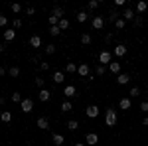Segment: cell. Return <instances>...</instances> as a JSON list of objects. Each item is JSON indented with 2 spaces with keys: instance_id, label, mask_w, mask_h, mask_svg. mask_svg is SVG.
<instances>
[{
  "instance_id": "6da1fadb",
  "label": "cell",
  "mask_w": 148,
  "mask_h": 146,
  "mask_svg": "<svg viewBox=\"0 0 148 146\" xmlns=\"http://www.w3.org/2000/svg\"><path fill=\"white\" fill-rule=\"evenodd\" d=\"M116 111H114L113 107H109L107 109V112H105V123H107V126H114L116 124Z\"/></svg>"
},
{
  "instance_id": "7a4b0ae2",
  "label": "cell",
  "mask_w": 148,
  "mask_h": 146,
  "mask_svg": "<svg viewBox=\"0 0 148 146\" xmlns=\"http://www.w3.org/2000/svg\"><path fill=\"white\" fill-rule=\"evenodd\" d=\"M99 112H101V109H99L97 105H89V107L85 109V114H87L89 119H97V117H99Z\"/></svg>"
},
{
  "instance_id": "3957f363",
  "label": "cell",
  "mask_w": 148,
  "mask_h": 146,
  "mask_svg": "<svg viewBox=\"0 0 148 146\" xmlns=\"http://www.w3.org/2000/svg\"><path fill=\"white\" fill-rule=\"evenodd\" d=\"M113 56L114 57H125L126 56V45L125 44H116L113 47Z\"/></svg>"
},
{
  "instance_id": "277c9868",
  "label": "cell",
  "mask_w": 148,
  "mask_h": 146,
  "mask_svg": "<svg viewBox=\"0 0 148 146\" xmlns=\"http://www.w3.org/2000/svg\"><path fill=\"white\" fill-rule=\"evenodd\" d=\"M77 73H79L81 77L89 79V75H91V67H89L87 63H79V65H77Z\"/></svg>"
},
{
  "instance_id": "5b68a950",
  "label": "cell",
  "mask_w": 148,
  "mask_h": 146,
  "mask_svg": "<svg viewBox=\"0 0 148 146\" xmlns=\"http://www.w3.org/2000/svg\"><path fill=\"white\" fill-rule=\"evenodd\" d=\"M121 18H123L125 22H132V20L136 18V14L132 12V8H125V10H123V14H121Z\"/></svg>"
},
{
  "instance_id": "8992f818",
  "label": "cell",
  "mask_w": 148,
  "mask_h": 146,
  "mask_svg": "<svg viewBox=\"0 0 148 146\" xmlns=\"http://www.w3.org/2000/svg\"><path fill=\"white\" fill-rule=\"evenodd\" d=\"M111 59H113V53L111 51H107V49H103L101 56H99V63L105 65V63H111Z\"/></svg>"
},
{
  "instance_id": "52a82bcc",
  "label": "cell",
  "mask_w": 148,
  "mask_h": 146,
  "mask_svg": "<svg viewBox=\"0 0 148 146\" xmlns=\"http://www.w3.org/2000/svg\"><path fill=\"white\" fill-rule=\"evenodd\" d=\"M85 144H87V146L99 144V134H95V132H89V134L85 136Z\"/></svg>"
},
{
  "instance_id": "ba28073f",
  "label": "cell",
  "mask_w": 148,
  "mask_h": 146,
  "mask_svg": "<svg viewBox=\"0 0 148 146\" xmlns=\"http://www.w3.org/2000/svg\"><path fill=\"white\" fill-rule=\"evenodd\" d=\"M22 112H32L34 111V101L32 99H22Z\"/></svg>"
},
{
  "instance_id": "9c48e42d",
  "label": "cell",
  "mask_w": 148,
  "mask_h": 146,
  "mask_svg": "<svg viewBox=\"0 0 148 146\" xmlns=\"http://www.w3.org/2000/svg\"><path fill=\"white\" fill-rule=\"evenodd\" d=\"M75 93H77V89H75V85H65V87H63V95H65L67 99H71V97H75Z\"/></svg>"
},
{
  "instance_id": "30bf717a",
  "label": "cell",
  "mask_w": 148,
  "mask_h": 146,
  "mask_svg": "<svg viewBox=\"0 0 148 146\" xmlns=\"http://www.w3.org/2000/svg\"><path fill=\"white\" fill-rule=\"evenodd\" d=\"M91 24H93L95 30H103V26H105V18H103V16H95Z\"/></svg>"
},
{
  "instance_id": "8fae6325",
  "label": "cell",
  "mask_w": 148,
  "mask_h": 146,
  "mask_svg": "<svg viewBox=\"0 0 148 146\" xmlns=\"http://www.w3.org/2000/svg\"><path fill=\"white\" fill-rule=\"evenodd\" d=\"M36 124H38V128H42V130L49 128V121H47V117H40V119L36 121Z\"/></svg>"
},
{
  "instance_id": "7c38bea8",
  "label": "cell",
  "mask_w": 148,
  "mask_h": 146,
  "mask_svg": "<svg viewBox=\"0 0 148 146\" xmlns=\"http://www.w3.org/2000/svg\"><path fill=\"white\" fill-rule=\"evenodd\" d=\"M38 99L46 103V101H49V99H51V93H49L47 89H40V93H38Z\"/></svg>"
},
{
  "instance_id": "4fadbf2b",
  "label": "cell",
  "mask_w": 148,
  "mask_h": 146,
  "mask_svg": "<svg viewBox=\"0 0 148 146\" xmlns=\"http://www.w3.org/2000/svg\"><path fill=\"white\" fill-rule=\"evenodd\" d=\"M128 81H130V75H128V73H119V75H116V83H119V85H126Z\"/></svg>"
},
{
  "instance_id": "5bb4252c",
  "label": "cell",
  "mask_w": 148,
  "mask_h": 146,
  "mask_svg": "<svg viewBox=\"0 0 148 146\" xmlns=\"http://www.w3.org/2000/svg\"><path fill=\"white\" fill-rule=\"evenodd\" d=\"M0 121H2V123H4V124H8V123H10V121H12V112H10V111H6V109H4V111L0 112Z\"/></svg>"
},
{
  "instance_id": "9a60e30c",
  "label": "cell",
  "mask_w": 148,
  "mask_h": 146,
  "mask_svg": "<svg viewBox=\"0 0 148 146\" xmlns=\"http://www.w3.org/2000/svg\"><path fill=\"white\" fill-rule=\"evenodd\" d=\"M109 71L114 73V75H119V73H121V63H119V61H111V63H109Z\"/></svg>"
},
{
  "instance_id": "2e32d148",
  "label": "cell",
  "mask_w": 148,
  "mask_h": 146,
  "mask_svg": "<svg viewBox=\"0 0 148 146\" xmlns=\"http://www.w3.org/2000/svg\"><path fill=\"white\" fill-rule=\"evenodd\" d=\"M30 45L36 47V49L42 47V38H40V36H32V38H30Z\"/></svg>"
},
{
  "instance_id": "e0dca14e",
  "label": "cell",
  "mask_w": 148,
  "mask_h": 146,
  "mask_svg": "<svg viewBox=\"0 0 148 146\" xmlns=\"http://www.w3.org/2000/svg\"><path fill=\"white\" fill-rule=\"evenodd\" d=\"M130 105H132V103H130V99H128V97H123V99H121V103H119V107H121L123 111H128V109H130Z\"/></svg>"
},
{
  "instance_id": "ac0fdd59",
  "label": "cell",
  "mask_w": 148,
  "mask_h": 146,
  "mask_svg": "<svg viewBox=\"0 0 148 146\" xmlns=\"http://www.w3.org/2000/svg\"><path fill=\"white\" fill-rule=\"evenodd\" d=\"M14 38H16V30H14V28H8V30L4 32V40H6V42H12Z\"/></svg>"
},
{
  "instance_id": "d6986e66",
  "label": "cell",
  "mask_w": 148,
  "mask_h": 146,
  "mask_svg": "<svg viewBox=\"0 0 148 146\" xmlns=\"http://www.w3.org/2000/svg\"><path fill=\"white\" fill-rule=\"evenodd\" d=\"M56 45L53 44H47V45H44V53H46V56H53V53H56Z\"/></svg>"
},
{
  "instance_id": "ffe728a7",
  "label": "cell",
  "mask_w": 148,
  "mask_h": 146,
  "mask_svg": "<svg viewBox=\"0 0 148 146\" xmlns=\"http://www.w3.org/2000/svg\"><path fill=\"white\" fill-rule=\"evenodd\" d=\"M91 42H93V38H91V34H81V44L83 45H91Z\"/></svg>"
},
{
  "instance_id": "44dd1931",
  "label": "cell",
  "mask_w": 148,
  "mask_h": 146,
  "mask_svg": "<svg viewBox=\"0 0 148 146\" xmlns=\"http://www.w3.org/2000/svg\"><path fill=\"white\" fill-rule=\"evenodd\" d=\"M65 81V75L61 71H53V83H63Z\"/></svg>"
},
{
  "instance_id": "7402d4cb",
  "label": "cell",
  "mask_w": 148,
  "mask_h": 146,
  "mask_svg": "<svg viewBox=\"0 0 148 146\" xmlns=\"http://www.w3.org/2000/svg\"><path fill=\"white\" fill-rule=\"evenodd\" d=\"M51 140H53V144H56V146H61L63 142H65L63 134H53V136H51Z\"/></svg>"
},
{
  "instance_id": "603a6c76",
  "label": "cell",
  "mask_w": 148,
  "mask_h": 146,
  "mask_svg": "<svg viewBox=\"0 0 148 146\" xmlns=\"http://www.w3.org/2000/svg\"><path fill=\"white\" fill-rule=\"evenodd\" d=\"M61 111H63V112H71V111H73L71 101H63V103H61Z\"/></svg>"
},
{
  "instance_id": "cb8c5ba5",
  "label": "cell",
  "mask_w": 148,
  "mask_h": 146,
  "mask_svg": "<svg viewBox=\"0 0 148 146\" xmlns=\"http://www.w3.org/2000/svg\"><path fill=\"white\" fill-rule=\"evenodd\" d=\"M57 26H59V30H61V32H65V30L69 28V20H67V18H61Z\"/></svg>"
},
{
  "instance_id": "d4e9b609",
  "label": "cell",
  "mask_w": 148,
  "mask_h": 146,
  "mask_svg": "<svg viewBox=\"0 0 148 146\" xmlns=\"http://www.w3.org/2000/svg\"><path fill=\"white\" fill-rule=\"evenodd\" d=\"M8 75H10V77H18V75H20V67H18V65H12V67L8 69Z\"/></svg>"
},
{
  "instance_id": "484cf974",
  "label": "cell",
  "mask_w": 148,
  "mask_h": 146,
  "mask_svg": "<svg viewBox=\"0 0 148 146\" xmlns=\"http://www.w3.org/2000/svg\"><path fill=\"white\" fill-rule=\"evenodd\" d=\"M51 16H56V18H59V20H61V18H63V8L56 6V8L51 10Z\"/></svg>"
},
{
  "instance_id": "4316f807",
  "label": "cell",
  "mask_w": 148,
  "mask_h": 146,
  "mask_svg": "<svg viewBox=\"0 0 148 146\" xmlns=\"http://www.w3.org/2000/svg\"><path fill=\"white\" fill-rule=\"evenodd\" d=\"M87 18H89V14H87V12H83V10L77 12V22L83 24V22H87Z\"/></svg>"
},
{
  "instance_id": "83f0119b",
  "label": "cell",
  "mask_w": 148,
  "mask_h": 146,
  "mask_svg": "<svg viewBox=\"0 0 148 146\" xmlns=\"http://www.w3.org/2000/svg\"><path fill=\"white\" fill-rule=\"evenodd\" d=\"M146 10H148V4L144 2V0H142V2H138V4H136V12H140V14H142V12H146Z\"/></svg>"
},
{
  "instance_id": "f1b7e54d",
  "label": "cell",
  "mask_w": 148,
  "mask_h": 146,
  "mask_svg": "<svg viewBox=\"0 0 148 146\" xmlns=\"http://www.w3.org/2000/svg\"><path fill=\"white\" fill-rule=\"evenodd\" d=\"M34 83H36V87H38V89H46V81H44L42 77H36Z\"/></svg>"
},
{
  "instance_id": "f546056e",
  "label": "cell",
  "mask_w": 148,
  "mask_h": 146,
  "mask_svg": "<svg viewBox=\"0 0 148 146\" xmlns=\"http://www.w3.org/2000/svg\"><path fill=\"white\" fill-rule=\"evenodd\" d=\"M114 28H116V30H125V28H126V22L123 20V18H119V20L114 22Z\"/></svg>"
},
{
  "instance_id": "4dcf8cb0",
  "label": "cell",
  "mask_w": 148,
  "mask_h": 146,
  "mask_svg": "<svg viewBox=\"0 0 148 146\" xmlns=\"http://www.w3.org/2000/svg\"><path fill=\"white\" fill-rule=\"evenodd\" d=\"M95 73H97V75H99V77H103V75H105V73H107V69H105V65H101V63H99V65H97V67H95Z\"/></svg>"
},
{
  "instance_id": "1f68e13d",
  "label": "cell",
  "mask_w": 148,
  "mask_h": 146,
  "mask_svg": "<svg viewBox=\"0 0 148 146\" xmlns=\"http://www.w3.org/2000/svg\"><path fill=\"white\" fill-rule=\"evenodd\" d=\"M65 71H67V73H77V65H75V63H67V65H65Z\"/></svg>"
},
{
  "instance_id": "d6a6232c",
  "label": "cell",
  "mask_w": 148,
  "mask_h": 146,
  "mask_svg": "<svg viewBox=\"0 0 148 146\" xmlns=\"http://www.w3.org/2000/svg\"><path fill=\"white\" fill-rule=\"evenodd\" d=\"M87 8H89V10L99 8V0H89V2H87Z\"/></svg>"
},
{
  "instance_id": "836d02e7",
  "label": "cell",
  "mask_w": 148,
  "mask_h": 146,
  "mask_svg": "<svg viewBox=\"0 0 148 146\" xmlns=\"http://www.w3.org/2000/svg\"><path fill=\"white\" fill-rule=\"evenodd\" d=\"M10 99H12L14 103H22V95L16 91V93H12V95H10Z\"/></svg>"
},
{
  "instance_id": "e575fe53",
  "label": "cell",
  "mask_w": 148,
  "mask_h": 146,
  "mask_svg": "<svg viewBox=\"0 0 148 146\" xmlns=\"http://www.w3.org/2000/svg\"><path fill=\"white\" fill-rule=\"evenodd\" d=\"M119 18H121V14H119V12H111V14H109V22H116V20H119Z\"/></svg>"
},
{
  "instance_id": "d590c367",
  "label": "cell",
  "mask_w": 148,
  "mask_h": 146,
  "mask_svg": "<svg viewBox=\"0 0 148 146\" xmlns=\"http://www.w3.org/2000/svg\"><path fill=\"white\" fill-rule=\"evenodd\" d=\"M67 128H69V130H77V128H79V123H77V121H69Z\"/></svg>"
},
{
  "instance_id": "8d00e7d4",
  "label": "cell",
  "mask_w": 148,
  "mask_h": 146,
  "mask_svg": "<svg viewBox=\"0 0 148 146\" xmlns=\"http://www.w3.org/2000/svg\"><path fill=\"white\" fill-rule=\"evenodd\" d=\"M49 34H51V36H59V34H61L59 26H51V28H49Z\"/></svg>"
},
{
  "instance_id": "74e56055",
  "label": "cell",
  "mask_w": 148,
  "mask_h": 146,
  "mask_svg": "<svg viewBox=\"0 0 148 146\" xmlns=\"http://www.w3.org/2000/svg\"><path fill=\"white\" fill-rule=\"evenodd\" d=\"M12 26H14V30L22 28V18H14V22H12Z\"/></svg>"
},
{
  "instance_id": "f35d334b",
  "label": "cell",
  "mask_w": 148,
  "mask_h": 146,
  "mask_svg": "<svg viewBox=\"0 0 148 146\" xmlns=\"http://www.w3.org/2000/svg\"><path fill=\"white\" fill-rule=\"evenodd\" d=\"M10 8H12V12H14V14H20V12H22V4H12Z\"/></svg>"
},
{
  "instance_id": "ab89813d",
  "label": "cell",
  "mask_w": 148,
  "mask_h": 146,
  "mask_svg": "<svg viewBox=\"0 0 148 146\" xmlns=\"http://www.w3.org/2000/svg\"><path fill=\"white\" fill-rule=\"evenodd\" d=\"M49 67H51V65H49L47 61H40V69H42V71H49Z\"/></svg>"
},
{
  "instance_id": "60d3db41",
  "label": "cell",
  "mask_w": 148,
  "mask_h": 146,
  "mask_svg": "<svg viewBox=\"0 0 148 146\" xmlns=\"http://www.w3.org/2000/svg\"><path fill=\"white\" fill-rule=\"evenodd\" d=\"M128 95H130V97H138V95H140V89H138V87H132Z\"/></svg>"
},
{
  "instance_id": "b9f144b4",
  "label": "cell",
  "mask_w": 148,
  "mask_h": 146,
  "mask_svg": "<svg viewBox=\"0 0 148 146\" xmlns=\"http://www.w3.org/2000/svg\"><path fill=\"white\" fill-rule=\"evenodd\" d=\"M140 111H142V112H148V101H142V103H140Z\"/></svg>"
},
{
  "instance_id": "7bdbcfd3",
  "label": "cell",
  "mask_w": 148,
  "mask_h": 146,
  "mask_svg": "<svg viewBox=\"0 0 148 146\" xmlns=\"http://www.w3.org/2000/svg\"><path fill=\"white\" fill-rule=\"evenodd\" d=\"M6 24H8V18L4 14H0V26H6Z\"/></svg>"
},
{
  "instance_id": "ee69618b",
  "label": "cell",
  "mask_w": 148,
  "mask_h": 146,
  "mask_svg": "<svg viewBox=\"0 0 148 146\" xmlns=\"http://www.w3.org/2000/svg\"><path fill=\"white\" fill-rule=\"evenodd\" d=\"M34 6H28V8H26V14H30V16H34Z\"/></svg>"
},
{
  "instance_id": "f6af8a7d",
  "label": "cell",
  "mask_w": 148,
  "mask_h": 146,
  "mask_svg": "<svg viewBox=\"0 0 148 146\" xmlns=\"http://www.w3.org/2000/svg\"><path fill=\"white\" fill-rule=\"evenodd\" d=\"M114 6H116V8H121V6H125V0H114Z\"/></svg>"
},
{
  "instance_id": "bcb514c9",
  "label": "cell",
  "mask_w": 148,
  "mask_h": 146,
  "mask_svg": "<svg viewBox=\"0 0 148 146\" xmlns=\"http://www.w3.org/2000/svg\"><path fill=\"white\" fill-rule=\"evenodd\" d=\"M134 24H136V26H142V18L136 16V18H134Z\"/></svg>"
},
{
  "instance_id": "7dc6e473",
  "label": "cell",
  "mask_w": 148,
  "mask_h": 146,
  "mask_svg": "<svg viewBox=\"0 0 148 146\" xmlns=\"http://www.w3.org/2000/svg\"><path fill=\"white\" fill-rule=\"evenodd\" d=\"M4 53H6V45L0 44V56H4Z\"/></svg>"
},
{
  "instance_id": "c3c4849f",
  "label": "cell",
  "mask_w": 148,
  "mask_h": 146,
  "mask_svg": "<svg viewBox=\"0 0 148 146\" xmlns=\"http://www.w3.org/2000/svg\"><path fill=\"white\" fill-rule=\"evenodd\" d=\"M4 75H6V67H4V65H0V77H4Z\"/></svg>"
},
{
  "instance_id": "681fc988",
  "label": "cell",
  "mask_w": 148,
  "mask_h": 146,
  "mask_svg": "<svg viewBox=\"0 0 148 146\" xmlns=\"http://www.w3.org/2000/svg\"><path fill=\"white\" fill-rule=\"evenodd\" d=\"M142 124H144V126H148V117H144V119H142Z\"/></svg>"
},
{
  "instance_id": "f907efd6",
  "label": "cell",
  "mask_w": 148,
  "mask_h": 146,
  "mask_svg": "<svg viewBox=\"0 0 148 146\" xmlns=\"http://www.w3.org/2000/svg\"><path fill=\"white\" fill-rule=\"evenodd\" d=\"M4 103H6V99H4V97H0V107H2Z\"/></svg>"
},
{
  "instance_id": "816d5d0a",
  "label": "cell",
  "mask_w": 148,
  "mask_h": 146,
  "mask_svg": "<svg viewBox=\"0 0 148 146\" xmlns=\"http://www.w3.org/2000/svg\"><path fill=\"white\" fill-rule=\"evenodd\" d=\"M75 146H85V142H75Z\"/></svg>"
},
{
  "instance_id": "f5cc1de1",
  "label": "cell",
  "mask_w": 148,
  "mask_h": 146,
  "mask_svg": "<svg viewBox=\"0 0 148 146\" xmlns=\"http://www.w3.org/2000/svg\"><path fill=\"white\" fill-rule=\"evenodd\" d=\"M26 146H34V144H26Z\"/></svg>"
},
{
  "instance_id": "db71d44e",
  "label": "cell",
  "mask_w": 148,
  "mask_h": 146,
  "mask_svg": "<svg viewBox=\"0 0 148 146\" xmlns=\"http://www.w3.org/2000/svg\"><path fill=\"white\" fill-rule=\"evenodd\" d=\"M146 91H148V83H146Z\"/></svg>"
},
{
  "instance_id": "11a10c76",
  "label": "cell",
  "mask_w": 148,
  "mask_h": 146,
  "mask_svg": "<svg viewBox=\"0 0 148 146\" xmlns=\"http://www.w3.org/2000/svg\"><path fill=\"white\" fill-rule=\"evenodd\" d=\"M0 112H2V111H0Z\"/></svg>"
}]
</instances>
